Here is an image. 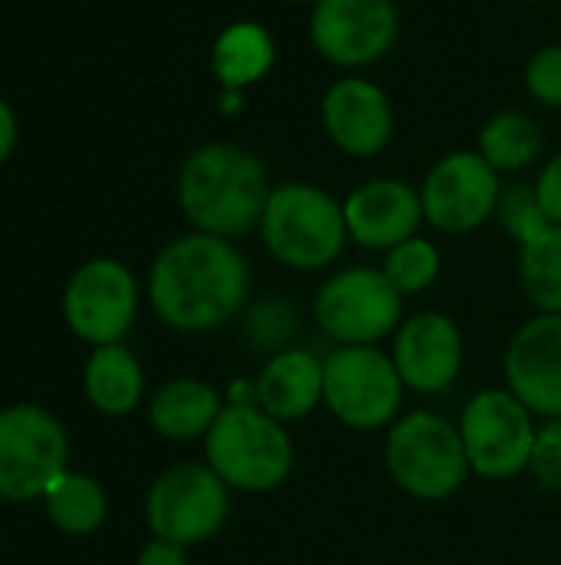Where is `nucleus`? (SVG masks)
I'll return each mask as SVG.
<instances>
[{
	"mask_svg": "<svg viewBox=\"0 0 561 565\" xmlns=\"http://www.w3.org/2000/svg\"><path fill=\"white\" fill-rule=\"evenodd\" d=\"M248 262L228 238L192 232L155 258L149 298L165 324L198 334L231 321L248 298Z\"/></svg>",
	"mask_w": 561,
	"mask_h": 565,
	"instance_id": "nucleus-1",
	"label": "nucleus"
},
{
	"mask_svg": "<svg viewBox=\"0 0 561 565\" xmlns=\"http://www.w3.org/2000/svg\"><path fill=\"white\" fill-rule=\"evenodd\" d=\"M265 162L231 142H212L195 149L179 172V205L198 232L245 235L261 225L268 205Z\"/></svg>",
	"mask_w": 561,
	"mask_h": 565,
	"instance_id": "nucleus-2",
	"label": "nucleus"
},
{
	"mask_svg": "<svg viewBox=\"0 0 561 565\" xmlns=\"http://www.w3.org/2000/svg\"><path fill=\"white\" fill-rule=\"evenodd\" d=\"M347 235L344 205L331 192L311 182L271 189L261 215V238L281 265L298 271L327 268L341 258Z\"/></svg>",
	"mask_w": 561,
	"mask_h": 565,
	"instance_id": "nucleus-3",
	"label": "nucleus"
},
{
	"mask_svg": "<svg viewBox=\"0 0 561 565\" xmlns=\"http://www.w3.org/2000/svg\"><path fill=\"white\" fill-rule=\"evenodd\" d=\"M208 467L235 490L268 493L281 487L294 467V444L281 420L261 407H225L205 434Z\"/></svg>",
	"mask_w": 561,
	"mask_h": 565,
	"instance_id": "nucleus-4",
	"label": "nucleus"
},
{
	"mask_svg": "<svg viewBox=\"0 0 561 565\" xmlns=\"http://www.w3.org/2000/svg\"><path fill=\"white\" fill-rule=\"evenodd\" d=\"M384 457L397 487L417 500H446L470 473L460 427L430 411H413L397 420L390 427Z\"/></svg>",
	"mask_w": 561,
	"mask_h": 565,
	"instance_id": "nucleus-5",
	"label": "nucleus"
},
{
	"mask_svg": "<svg viewBox=\"0 0 561 565\" xmlns=\"http://www.w3.org/2000/svg\"><path fill=\"white\" fill-rule=\"evenodd\" d=\"M403 377L377 348H337L324 358V404L354 430L387 427L403 404Z\"/></svg>",
	"mask_w": 561,
	"mask_h": 565,
	"instance_id": "nucleus-6",
	"label": "nucleus"
},
{
	"mask_svg": "<svg viewBox=\"0 0 561 565\" xmlns=\"http://www.w3.org/2000/svg\"><path fill=\"white\" fill-rule=\"evenodd\" d=\"M532 411L513 391H479L460 420L470 470L483 480H509L529 470L536 444Z\"/></svg>",
	"mask_w": 561,
	"mask_h": 565,
	"instance_id": "nucleus-7",
	"label": "nucleus"
},
{
	"mask_svg": "<svg viewBox=\"0 0 561 565\" xmlns=\"http://www.w3.org/2000/svg\"><path fill=\"white\" fill-rule=\"evenodd\" d=\"M317 324L344 348H374L403 315V295L377 268H347L327 278L314 305Z\"/></svg>",
	"mask_w": 561,
	"mask_h": 565,
	"instance_id": "nucleus-8",
	"label": "nucleus"
},
{
	"mask_svg": "<svg viewBox=\"0 0 561 565\" xmlns=\"http://www.w3.org/2000/svg\"><path fill=\"white\" fill-rule=\"evenodd\" d=\"M145 520L155 540L179 546L205 543L228 520V483L202 463L172 467L152 483Z\"/></svg>",
	"mask_w": 561,
	"mask_h": 565,
	"instance_id": "nucleus-9",
	"label": "nucleus"
},
{
	"mask_svg": "<svg viewBox=\"0 0 561 565\" xmlns=\"http://www.w3.org/2000/svg\"><path fill=\"white\" fill-rule=\"evenodd\" d=\"M66 473V434L33 404L0 411V497L33 500Z\"/></svg>",
	"mask_w": 561,
	"mask_h": 565,
	"instance_id": "nucleus-10",
	"label": "nucleus"
},
{
	"mask_svg": "<svg viewBox=\"0 0 561 565\" xmlns=\"http://www.w3.org/2000/svg\"><path fill=\"white\" fill-rule=\"evenodd\" d=\"M397 33L393 0H317L311 10V43L334 66L360 70L384 60Z\"/></svg>",
	"mask_w": 561,
	"mask_h": 565,
	"instance_id": "nucleus-11",
	"label": "nucleus"
},
{
	"mask_svg": "<svg viewBox=\"0 0 561 565\" xmlns=\"http://www.w3.org/2000/svg\"><path fill=\"white\" fill-rule=\"evenodd\" d=\"M499 195V172L470 149L443 156L420 189L423 218L450 235L479 228L489 215H496Z\"/></svg>",
	"mask_w": 561,
	"mask_h": 565,
	"instance_id": "nucleus-12",
	"label": "nucleus"
},
{
	"mask_svg": "<svg viewBox=\"0 0 561 565\" xmlns=\"http://www.w3.org/2000/svg\"><path fill=\"white\" fill-rule=\"evenodd\" d=\"M139 291L136 278L122 262L96 258L86 262L66 288L63 315L66 324L93 344H116L136 318Z\"/></svg>",
	"mask_w": 561,
	"mask_h": 565,
	"instance_id": "nucleus-13",
	"label": "nucleus"
},
{
	"mask_svg": "<svg viewBox=\"0 0 561 565\" xmlns=\"http://www.w3.org/2000/svg\"><path fill=\"white\" fill-rule=\"evenodd\" d=\"M506 381L532 414L561 417V315H539L513 334Z\"/></svg>",
	"mask_w": 561,
	"mask_h": 565,
	"instance_id": "nucleus-14",
	"label": "nucleus"
},
{
	"mask_svg": "<svg viewBox=\"0 0 561 565\" xmlns=\"http://www.w3.org/2000/svg\"><path fill=\"white\" fill-rule=\"evenodd\" d=\"M321 122L331 142L357 159L377 156L393 136V109L387 93L360 76H347L324 93Z\"/></svg>",
	"mask_w": 561,
	"mask_h": 565,
	"instance_id": "nucleus-15",
	"label": "nucleus"
},
{
	"mask_svg": "<svg viewBox=\"0 0 561 565\" xmlns=\"http://www.w3.org/2000/svg\"><path fill=\"white\" fill-rule=\"evenodd\" d=\"M393 364L407 387L420 394L446 391L463 367V338L456 321L440 311H420L403 321L393 341Z\"/></svg>",
	"mask_w": 561,
	"mask_h": 565,
	"instance_id": "nucleus-16",
	"label": "nucleus"
},
{
	"mask_svg": "<svg viewBox=\"0 0 561 565\" xmlns=\"http://www.w3.org/2000/svg\"><path fill=\"white\" fill-rule=\"evenodd\" d=\"M347 232L367 248H397L413 238L423 222L420 192L400 179H370L344 202Z\"/></svg>",
	"mask_w": 561,
	"mask_h": 565,
	"instance_id": "nucleus-17",
	"label": "nucleus"
},
{
	"mask_svg": "<svg viewBox=\"0 0 561 565\" xmlns=\"http://www.w3.org/2000/svg\"><path fill=\"white\" fill-rule=\"evenodd\" d=\"M258 407L274 420H301L324 401V361L311 351L274 354L258 374Z\"/></svg>",
	"mask_w": 561,
	"mask_h": 565,
	"instance_id": "nucleus-18",
	"label": "nucleus"
},
{
	"mask_svg": "<svg viewBox=\"0 0 561 565\" xmlns=\"http://www.w3.org/2000/svg\"><path fill=\"white\" fill-rule=\"evenodd\" d=\"M222 397L205 381H169L149 407L152 427L169 440H195L212 430V424L222 414Z\"/></svg>",
	"mask_w": 561,
	"mask_h": 565,
	"instance_id": "nucleus-19",
	"label": "nucleus"
},
{
	"mask_svg": "<svg viewBox=\"0 0 561 565\" xmlns=\"http://www.w3.org/2000/svg\"><path fill=\"white\" fill-rule=\"evenodd\" d=\"M83 384H86V397L96 411L122 417L142 397V367L126 348L103 344L89 358Z\"/></svg>",
	"mask_w": 561,
	"mask_h": 565,
	"instance_id": "nucleus-20",
	"label": "nucleus"
},
{
	"mask_svg": "<svg viewBox=\"0 0 561 565\" xmlns=\"http://www.w3.org/2000/svg\"><path fill=\"white\" fill-rule=\"evenodd\" d=\"M274 63V40L258 23H231L212 53L215 76L225 89H245L248 83L261 79Z\"/></svg>",
	"mask_w": 561,
	"mask_h": 565,
	"instance_id": "nucleus-21",
	"label": "nucleus"
},
{
	"mask_svg": "<svg viewBox=\"0 0 561 565\" xmlns=\"http://www.w3.org/2000/svg\"><path fill=\"white\" fill-rule=\"evenodd\" d=\"M546 139L532 116L526 113H499L479 129V156L496 172H519L532 166L542 152Z\"/></svg>",
	"mask_w": 561,
	"mask_h": 565,
	"instance_id": "nucleus-22",
	"label": "nucleus"
},
{
	"mask_svg": "<svg viewBox=\"0 0 561 565\" xmlns=\"http://www.w3.org/2000/svg\"><path fill=\"white\" fill-rule=\"evenodd\" d=\"M519 278L539 315H561V225L522 245Z\"/></svg>",
	"mask_w": 561,
	"mask_h": 565,
	"instance_id": "nucleus-23",
	"label": "nucleus"
},
{
	"mask_svg": "<svg viewBox=\"0 0 561 565\" xmlns=\"http://www.w3.org/2000/svg\"><path fill=\"white\" fill-rule=\"evenodd\" d=\"M50 520L66 533H93L106 516V497L96 480L83 473H60L43 493Z\"/></svg>",
	"mask_w": 561,
	"mask_h": 565,
	"instance_id": "nucleus-24",
	"label": "nucleus"
},
{
	"mask_svg": "<svg viewBox=\"0 0 561 565\" xmlns=\"http://www.w3.org/2000/svg\"><path fill=\"white\" fill-rule=\"evenodd\" d=\"M301 328V315L288 298H261L245 311L241 338L255 354H284Z\"/></svg>",
	"mask_w": 561,
	"mask_h": 565,
	"instance_id": "nucleus-25",
	"label": "nucleus"
},
{
	"mask_svg": "<svg viewBox=\"0 0 561 565\" xmlns=\"http://www.w3.org/2000/svg\"><path fill=\"white\" fill-rule=\"evenodd\" d=\"M384 275L393 281V288L400 295H420L440 275V252H436L433 242L413 235V238H407V242H400L397 248L387 252Z\"/></svg>",
	"mask_w": 561,
	"mask_h": 565,
	"instance_id": "nucleus-26",
	"label": "nucleus"
},
{
	"mask_svg": "<svg viewBox=\"0 0 561 565\" xmlns=\"http://www.w3.org/2000/svg\"><path fill=\"white\" fill-rule=\"evenodd\" d=\"M496 215L503 222V228L519 242H532L539 238L542 232L552 228L549 215L542 212L539 205V195H536V185H513L499 195V205H496Z\"/></svg>",
	"mask_w": 561,
	"mask_h": 565,
	"instance_id": "nucleus-27",
	"label": "nucleus"
},
{
	"mask_svg": "<svg viewBox=\"0 0 561 565\" xmlns=\"http://www.w3.org/2000/svg\"><path fill=\"white\" fill-rule=\"evenodd\" d=\"M526 89L546 106H561V43H549L532 53L526 66Z\"/></svg>",
	"mask_w": 561,
	"mask_h": 565,
	"instance_id": "nucleus-28",
	"label": "nucleus"
},
{
	"mask_svg": "<svg viewBox=\"0 0 561 565\" xmlns=\"http://www.w3.org/2000/svg\"><path fill=\"white\" fill-rule=\"evenodd\" d=\"M529 470L542 490L561 493V417L549 420L532 444V460Z\"/></svg>",
	"mask_w": 561,
	"mask_h": 565,
	"instance_id": "nucleus-29",
	"label": "nucleus"
},
{
	"mask_svg": "<svg viewBox=\"0 0 561 565\" xmlns=\"http://www.w3.org/2000/svg\"><path fill=\"white\" fill-rule=\"evenodd\" d=\"M536 195H539V205L549 215V222L561 225V152L555 159H549V166L539 172Z\"/></svg>",
	"mask_w": 561,
	"mask_h": 565,
	"instance_id": "nucleus-30",
	"label": "nucleus"
},
{
	"mask_svg": "<svg viewBox=\"0 0 561 565\" xmlns=\"http://www.w3.org/2000/svg\"><path fill=\"white\" fill-rule=\"evenodd\" d=\"M139 565H185V546L169 540H152L139 553Z\"/></svg>",
	"mask_w": 561,
	"mask_h": 565,
	"instance_id": "nucleus-31",
	"label": "nucleus"
},
{
	"mask_svg": "<svg viewBox=\"0 0 561 565\" xmlns=\"http://www.w3.org/2000/svg\"><path fill=\"white\" fill-rule=\"evenodd\" d=\"M17 136H20V129H17V113H13V106L0 96V162L10 159V152H13V146H17Z\"/></svg>",
	"mask_w": 561,
	"mask_h": 565,
	"instance_id": "nucleus-32",
	"label": "nucleus"
},
{
	"mask_svg": "<svg viewBox=\"0 0 561 565\" xmlns=\"http://www.w3.org/2000/svg\"><path fill=\"white\" fill-rule=\"evenodd\" d=\"M231 407H258V384L255 381H235L228 391Z\"/></svg>",
	"mask_w": 561,
	"mask_h": 565,
	"instance_id": "nucleus-33",
	"label": "nucleus"
},
{
	"mask_svg": "<svg viewBox=\"0 0 561 565\" xmlns=\"http://www.w3.org/2000/svg\"><path fill=\"white\" fill-rule=\"evenodd\" d=\"M291 3H317V0H291Z\"/></svg>",
	"mask_w": 561,
	"mask_h": 565,
	"instance_id": "nucleus-34",
	"label": "nucleus"
}]
</instances>
